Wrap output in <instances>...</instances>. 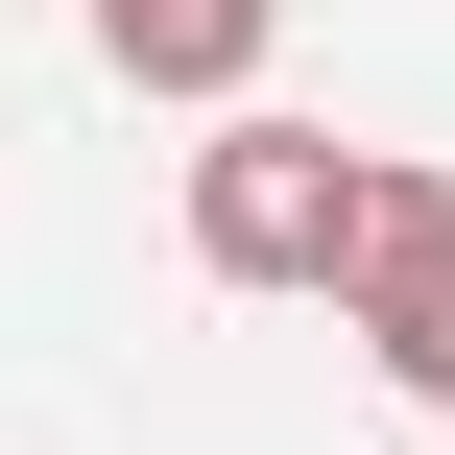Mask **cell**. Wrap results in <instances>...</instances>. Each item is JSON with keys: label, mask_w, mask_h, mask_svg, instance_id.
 Listing matches in <instances>:
<instances>
[{"label": "cell", "mask_w": 455, "mask_h": 455, "mask_svg": "<svg viewBox=\"0 0 455 455\" xmlns=\"http://www.w3.org/2000/svg\"><path fill=\"white\" fill-rule=\"evenodd\" d=\"M360 240H384V168L336 120H216L192 144V264L216 288H360Z\"/></svg>", "instance_id": "obj_1"}, {"label": "cell", "mask_w": 455, "mask_h": 455, "mask_svg": "<svg viewBox=\"0 0 455 455\" xmlns=\"http://www.w3.org/2000/svg\"><path fill=\"white\" fill-rule=\"evenodd\" d=\"M336 336H360L384 384H432V408H455V168H384V240H360Z\"/></svg>", "instance_id": "obj_2"}, {"label": "cell", "mask_w": 455, "mask_h": 455, "mask_svg": "<svg viewBox=\"0 0 455 455\" xmlns=\"http://www.w3.org/2000/svg\"><path fill=\"white\" fill-rule=\"evenodd\" d=\"M72 24H96V72H144V96H240L288 0H72Z\"/></svg>", "instance_id": "obj_3"}]
</instances>
